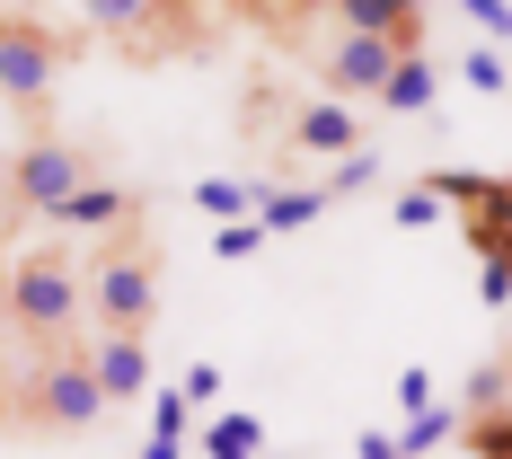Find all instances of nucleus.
<instances>
[{
	"label": "nucleus",
	"instance_id": "39448f33",
	"mask_svg": "<svg viewBox=\"0 0 512 459\" xmlns=\"http://www.w3.org/2000/svg\"><path fill=\"white\" fill-rule=\"evenodd\" d=\"M53 71H62V53H53V36L36 27V18H0V98L9 106H45L53 98Z\"/></svg>",
	"mask_w": 512,
	"mask_h": 459
},
{
	"label": "nucleus",
	"instance_id": "a211bd4d",
	"mask_svg": "<svg viewBox=\"0 0 512 459\" xmlns=\"http://www.w3.org/2000/svg\"><path fill=\"white\" fill-rule=\"evenodd\" d=\"M80 9H89V27H115V36L151 18V0H80Z\"/></svg>",
	"mask_w": 512,
	"mask_h": 459
},
{
	"label": "nucleus",
	"instance_id": "2eb2a0df",
	"mask_svg": "<svg viewBox=\"0 0 512 459\" xmlns=\"http://www.w3.org/2000/svg\"><path fill=\"white\" fill-rule=\"evenodd\" d=\"M195 204H204V221L221 230V221H248L256 186H239V177H204V186H195Z\"/></svg>",
	"mask_w": 512,
	"mask_h": 459
},
{
	"label": "nucleus",
	"instance_id": "dca6fc26",
	"mask_svg": "<svg viewBox=\"0 0 512 459\" xmlns=\"http://www.w3.org/2000/svg\"><path fill=\"white\" fill-rule=\"evenodd\" d=\"M186 433H195L186 389H151V442H186Z\"/></svg>",
	"mask_w": 512,
	"mask_h": 459
},
{
	"label": "nucleus",
	"instance_id": "bb28decb",
	"mask_svg": "<svg viewBox=\"0 0 512 459\" xmlns=\"http://www.w3.org/2000/svg\"><path fill=\"white\" fill-rule=\"evenodd\" d=\"M0 327H9V248H0Z\"/></svg>",
	"mask_w": 512,
	"mask_h": 459
},
{
	"label": "nucleus",
	"instance_id": "1a4fd4ad",
	"mask_svg": "<svg viewBox=\"0 0 512 459\" xmlns=\"http://www.w3.org/2000/svg\"><path fill=\"white\" fill-rule=\"evenodd\" d=\"M133 212H142V195H124L115 177H89V186H71V195H62L53 221H62V230H124Z\"/></svg>",
	"mask_w": 512,
	"mask_h": 459
},
{
	"label": "nucleus",
	"instance_id": "f3484780",
	"mask_svg": "<svg viewBox=\"0 0 512 459\" xmlns=\"http://www.w3.org/2000/svg\"><path fill=\"white\" fill-rule=\"evenodd\" d=\"M460 433H468V451H477V459H512V415H468Z\"/></svg>",
	"mask_w": 512,
	"mask_h": 459
},
{
	"label": "nucleus",
	"instance_id": "20e7f679",
	"mask_svg": "<svg viewBox=\"0 0 512 459\" xmlns=\"http://www.w3.org/2000/svg\"><path fill=\"white\" fill-rule=\"evenodd\" d=\"M18 407H27V424H45V433H89V424L106 415L98 371H89V345H71V354H36L27 389H18Z\"/></svg>",
	"mask_w": 512,
	"mask_h": 459
},
{
	"label": "nucleus",
	"instance_id": "0eeeda50",
	"mask_svg": "<svg viewBox=\"0 0 512 459\" xmlns=\"http://www.w3.org/2000/svg\"><path fill=\"white\" fill-rule=\"evenodd\" d=\"M89 371H98V398L106 407H133L151 398V336H89Z\"/></svg>",
	"mask_w": 512,
	"mask_h": 459
},
{
	"label": "nucleus",
	"instance_id": "6e6552de",
	"mask_svg": "<svg viewBox=\"0 0 512 459\" xmlns=\"http://www.w3.org/2000/svg\"><path fill=\"white\" fill-rule=\"evenodd\" d=\"M283 142H292V151H318V159L362 151V142H354V106H336V98H283Z\"/></svg>",
	"mask_w": 512,
	"mask_h": 459
},
{
	"label": "nucleus",
	"instance_id": "4468645a",
	"mask_svg": "<svg viewBox=\"0 0 512 459\" xmlns=\"http://www.w3.org/2000/svg\"><path fill=\"white\" fill-rule=\"evenodd\" d=\"M451 433H460V415H451L442 398H433L424 415H407V433H398V459H424V451H442Z\"/></svg>",
	"mask_w": 512,
	"mask_h": 459
},
{
	"label": "nucleus",
	"instance_id": "f03ea898",
	"mask_svg": "<svg viewBox=\"0 0 512 459\" xmlns=\"http://www.w3.org/2000/svg\"><path fill=\"white\" fill-rule=\"evenodd\" d=\"M89 274V318H98V336H151L159 318V265H151V239L133 248V239H115L98 265H80Z\"/></svg>",
	"mask_w": 512,
	"mask_h": 459
},
{
	"label": "nucleus",
	"instance_id": "423d86ee",
	"mask_svg": "<svg viewBox=\"0 0 512 459\" xmlns=\"http://www.w3.org/2000/svg\"><path fill=\"white\" fill-rule=\"evenodd\" d=\"M398 53H415V45H398V36H336V53L318 62V80H327V98H336V106L380 98L389 71H398Z\"/></svg>",
	"mask_w": 512,
	"mask_h": 459
},
{
	"label": "nucleus",
	"instance_id": "9d476101",
	"mask_svg": "<svg viewBox=\"0 0 512 459\" xmlns=\"http://www.w3.org/2000/svg\"><path fill=\"white\" fill-rule=\"evenodd\" d=\"M433 98H442L433 62H424V53H398V71H389V89H380V106H389V115H433Z\"/></svg>",
	"mask_w": 512,
	"mask_h": 459
},
{
	"label": "nucleus",
	"instance_id": "c85d7f7f",
	"mask_svg": "<svg viewBox=\"0 0 512 459\" xmlns=\"http://www.w3.org/2000/svg\"><path fill=\"white\" fill-rule=\"evenodd\" d=\"M292 9H336V0H292Z\"/></svg>",
	"mask_w": 512,
	"mask_h": 459
},
{
	"label": "nucleus",
	"instance_id": "393cba45",
	"mask_svg": "<svg viewBox=\"0 0 512 459\" xmlns=\"http://www.w3.org/2000/svg\"><path fill=\"white\" fill-rule=\"evenodd\" d=\"M371 177H380V159H371V151H345V159H336V186H371Z\"/></svg>",
	"mask_w": 512,
	"mask_h": 459
},
{
	"label": "nucleus",
	"instance_id": "f257e3e1",
	"mask_svg": "<svg viewBox=\"0 0 512 459\" xmlns=\"http://www.w3.org/2000/svg\"><path fill=\"white\" fill-rule=\"evenodd\" d=\"M80 318H89V274L71 265V248H36V256L9 265V327L36 354H71Z\"/></svg>",
	"mask_w": 512,
	"mask_h": 459
},
{
	"label": "nucleus",
	"instance_id": "5701e85b",
	"mask_svg": "<svg viewBox=\"0 0 512 459\" xmlns=\"http://www.w3.org/2000/svg\"><path fill=\"white\" fill-rule=\"evenodd\" d=\"M398 407H407V415L433 407V371H398Z\"/></svg>",
	"mask_w": 512,
	"mask_h": 459
},
{
	"label": "nucleus",
	"instance_id": "a878e982",
	"mask_svg": "<svg viewBox=\"0 0 512 459\" xmlns=\"http://www.w3.org/2000/svg\"><path fill=\"white\" fill-rule=\"evenodd\" d=\"M354 459H398V433H362V442H354Z\"/></svg>",
	"mask_w": 512,
	"mask_h": 459
},
{
	"label": "nucleus",
	"instance_id": "412c9836",
	"mask_svg": "<svg viewBox=\"0 0 512 459\" xmlns=\"http://www.w3.org/2000/svg\"><path fill=\"white\" fill-rule=\"evenodd\" d=\"M433 212H442V195H433V186H415L407 204H389V221H398V230H424Z\"/></svg>",
	"mask_w": 512,
	"mask_h": 459
},
{
	"label": "nucleus",
	"instance_id": "4be33fe9",
	"mask_svg": "<svg viewBox=\"0 0 512 459\" xmlns=\"http://www.w3.org/2000/svg\"><path fill=\"white\" fill-rule=\"evenodd\" d=\"M460 9L477 18V27H486V36H495V45L512 36V0H460Z\"/></svg>",
	"mask_w": 512,
	"mask_h": 459
},
{
	"label": "nucleus",
	"instance_id": "f8f14e48",
	"mask_svg": "<svg viewBox=\"0 0 512 459\" xmlns=\"http://www.w3.org/2000/svg\"><path fill=\"white\" fill-rule=\"evenodd\" d=\"M195 442H204V459H256L265 451V424H256V415H204Z\"/></svg>",
	"mask_w": 512,
	"mask_h": 459
},
{
	"label": "nucleus",
	"instance_id": "9b49d317",
	"mask_svg": "<svg viewBox=\"0 0 512 459\" xmlns=\"http://www.w3.org/2000/svg\"><path fill=\"white\" fill-rule=\"evenodd\" d=\"M318 212H327L318 186H274V195H256V230H265V239H283V230H309Z\"/></svg>",
	"mask_w": 512,
	"mask_h": 459
},
{
	"label": "nucleus",
	"instance_id": "ddd939ff",
	"mask_svg": "<svg viewBox=\"0 0 512 459\" xmlns=\"http://www.w3.org/2000/svg\"><path fill=\"white\" fill-rule=\"evenodd\" d=\"M468 239H477V256H486V274H477V292H486V309H512V248L495 239V230H486V221H477Z\"/></svg>",
	"mask_w": 512,
	"mask_h": 459
},
{
	"label": "nucleus",
	"instance_id": "c756f323",
	"mask_svg": "<svg viewBox=\"0 0 512 459\" xmlns=\"http://www.w3.org/2000/svg\"><path fill=\"white\" fill-rule=\"evenodd\" d=\"M0 186H9V151H0Z\"/></svg>",
	"mask_w": 512,
	"mask_h": 459
},
{
	"label": "nucleus",
	"instance_id": "aec40b11",
	"mask_svg": "<svg viewBox=\"0 0 512 459\" xmlns=\"http://www.w3.org/2000/svg\"><path fill=\"white\" fill-rule=\"evenodd\" d=\"M212 248H221V256H256V248H265V230H256V221H221Z\"/></svg>",
	"mask_w": 512,
	"mask_h": 459
},
{
	"label": "nucleus",
	"instance_id": "6ab92c4d",
	"mask_svg": "<svg viewBox=\"0 0 512 459\" xmlns=\"http://www.w3.org/2000/svg\"><path fill=\"white\" fill-rule=\"evenodd\" d=\"M186 407H221V362H186Z\"/></svg>",
	"mask_w": 512,
	"mask_h": 459
},
{
	"label": "nucleus",
	"instance_id": "7c9ffc66",
	"mask_svg": "<svg viewBox=\"0 0 512 459\" xmlns=\"http://www.w3.org/2000/svg\"><path fill=\"white\" fill-rule=\"evenodd\" d=\"M398 9H407V18H415V9H424V0H398Z\"/></svg>",
	"mask_w": 512,
	"mask_h": 459
},
{
	"label": "nucleus",
	"instance_id": "b1692460",
	"mask_svg": "<svg viewBox=\"0 0 512 459\" xmlns=\"http://www.w3.org/2000/svg\"><path fill=\"white\" fill-rule=\"evenodd\" d=\"M504 80H512V71H504V62H495V53H468V89H486V98H495Z\"/></svg>",
	"mask_w": 512,
	"mask_h": 459
},
{
	"label": "nucleus",
	"instance_id": "cd10ccee",
	"mask_svg": "<svg viewBox=\"0 0 512 459\" xmlns=\"http://www.w3.org/2000/svg\"><path fill=\"white\" fill-rule=\"evenodd\" d=\"M177 451H186V442H142V459H177Z\"/></svg>",
	"mask_w": 512,
	"mask_h": 459
},
{
	"label": "nucleus",
	"instance_id": "7ed1b4c3",
	"mask_svg": "<svg viewBox=\"0 0 512 459\" xmlns=\"http://www.w3.org/2000/svg\"><path fill=\"white\" fill-rule=\"evenodd\" d=\"M89 177H98V168H89V151H80L71 133H36L27 151L9 159V186H0L9 204H0V221H27V212H45V221H53L62 195H71V186H89Z\"/></svg>",
	"mask_w": 512,
	"mask_h": 459
}]
</instances>
